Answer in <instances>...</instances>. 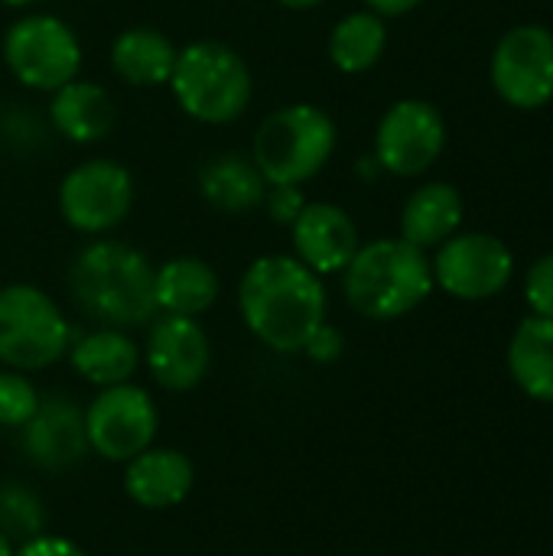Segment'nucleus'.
<instances>
[{
	"label": "nucleus",
	"instance_id": "f8f14e48",
	"mask_svg": "<svg viewBox=\"0 0 553 556\" xmlns=\"http://www.w3.org/2000/svg\"><path fill=\"white\" fill-rule=\"evenodd\" d=\"M492 85L512 108L535 111L553 98V33L548 26H515L492 52Z\"/></svg>",
	"mask_w": 553,
	"mask_h": 556
},
{
	"label": "nucleus",
	"instance_id": "2f4dec72",
	"mask_svg": "<svg viewBox=\"0 0 553 556\" xmlns=\"http://www.w3.org/2000/svg\"><path fill=\"white\" fill-rule=\"evenodd\" d=\"M280 7H287V10H316V7H323L326 0H277Z\"/></svg>",
	"mask_w": 553,
	"mask_h": 556
},
{
	"label": "nucleus",
	"instance_id": "473e14b6",
	"mask_svg": "<svg viewBox=\"0 0 553 556\" xmlns=\"http://www.w3.org/2000/svg\"><path fill=\"white\" fill-rule=\"evenodd\" d=\"M13 551H16V547H13V544H10V541L0 534V556H13Z\"/></svg>",
	"mask_w": 553,
	"mask_h": 556
},
{
	"label": "nucleus",
	"instance_id": "4be33fe9",
	"mask_svg": "<svg viewBox=\"0 0 553 556\" xmlns=\"http://www.w3.org/2000/svg\"><path fill=\"white\" fill-rule=\"evenodd\" d=\"M68 362L95 388H111V384H124V381H130L137 375L140 349L124 329L101 326L95 332H85V336L72 339Z\"/></svg>",
	"mask_w": 553,
	"mask_h": 556
},
{
	"label": "nucleus",
	"instance_id": "aec40b11",
	"mask_svg": "<svg viewBox=\"0 0 553 556\" xmlns=\"http://www.w3.org/2000/svg\"><path fill=\"white\" fill-rule=\"evenodd\" d=\"M463 225V195L450 182H424L401 212V238L420 251L440 248Z\"/></svg>",
	"mask_w": 553,
	"mask_h": 556
},
{
	"label": "nucleus",
	"instance_id": "b1692460",
	"mask_svg": "<svg viewBox=\"0 0 553 556\" xmlns=\"http://www.w3.org/2000/svg\"><path fill=\"white\" fill-rule=\"evenodd\" d=\"M388 46L385 16L372 10H355L342 16L329 33V62L345 75H362L378 65Z\"/></svg>",
	"mask_w": 553,
	"mask_h": 556
},
{
	"label": "nucleus",
	"instance_id": "7c9ffc66",
	"mask_svg": "<svg viewBox=\"0 0 553 556\" xmlns=\"http://www.w3.org/2000/svg\"><path fill=\"white\" fill-rule=\"evenodd\" d=\"M365 3H368V10L378 13V16H404V13L417 10L424 0H365Z\"/></svg>",
	"mask_w": 553,
	"mask_h": 556
},
{
	"label": "nucleus",
	"instance_id": "dca6fc26",
	"mask_svg": "<svg viewBox=\"0 0 553 556\" xmlns=\"http://www.w3.org/2000/svg\"><path fill=\"white\" fill-rule=\"evenodd\" d=\"M23 440H26V453L39 466H46V469L75 466L88 450L85 417L75 410V404L68 397L39 401L36 417L23 427Z\"/></svg>",
	"mask_w": 553,
	"mask_h": 556
},
{
	"label": "nucleus",
	"instance_id": "c85d7f7f",
	"mask_svg": "<svg viewBox=\"0 0 553 556\" xmlns=\"http://www.w3.org/2000/svg\"><path fill=\"white\" fill-rule=\"evenodd\" d=\"M342 352H345V339H342V332H339L336 326H329V323H323V326L306 339V345H303V355H306L310 362H316V365H332L336 358H342Z\"/></svg>",
	"mask_w": 553,
	"mask_h": 556
},
{
	"label": "nucleus",
	"instance_id": "2eb2a0df",
	"mask_svg": "<svg viewBox=\"0 0 553 556\" xmlns=\"http://www.w3.org/2000/svg\"><path fill=\"white\" fill-rule=\"evenodd\" d=\"M196 485V469L186 453L169 446H150L130 463H124V492L137 508L166 511L189 498Z\"/></svg>",
	"mask_w": 553,
	"mask_h": 556
},
{
	"label": "nucleus",
	"instance_id": "a878e982",
	"mask_svg": "<svg viewBox=\"0 0 553 556\" xmlns=\"http://www.w3.org/2000/svg\"><path fill=\"white\" fill-rule=\"evenodd\" d=\"M39 401L42 397H39L36 384L29 381V375L13 371V368L0 371V427L23 430L36 417Z\"/></svg>",
	"mask_w": 553,
	"mask_h": 556
},
{
	"label": "nucleus",
	"instance_id": "6ab92c4d",
	"mask_svg": "<svg viewBox=\"0 0 553 556\" xmlns=\"http://www.w3.org/2000/svg\"><path fill=\"white\" fill-rule=\"evenodd\" d=\"M179 49L169 36L153 26H130L111 42V68L124 85L134 88H160L169 85Z\"/></svg>",
	"mask_w": 553,
	"mask_h": 556
},
{
	"label": "nucleus",
	"instance_id": "39448f33",
	"mask_svg": "<svg viewBox=\"0 0 553 556\" xmlns=\"http://www.w3.org/2000/svg\"><path fill=\"white\" fill-rule=\"evenodd\" d=\"M336 121L306 101L284 104L261 121L251 140V160L267 186H303L336 153Z\"/></svg>",
	"mask_w": 553,
	"mask_h": 556
},
{
	"label": "nucleus",
	"instance_id": "0eeeda50",
	"mask_svg": "<svg viewBox=\"0 0 553 556\" xmlns=\"http://www.w3.org/2000/svg\"><path fill=\"white\" fill-rule=\"evenodd\" d=\"M3 62L23 88L52 94L78 78L81 42L65 20L52 13H26L3 33Z\"/></svg>",
	"mask_w": 553,
	"mask_h": 556
},
{
	"label": "nucleus",
	"instance_id": "393cba45",
	"mask_svg": "<svg viewBox=\"0 0 553 556\" xmlns=\"http://www.w3.org/2000/svg\"><path fill=\"white\" fill-rule=\"evenodd\" d=\"M42 505L39 498L23 489L20 482H7L0 485V534L10 544H26L33 538L42 534Z\"/></svg>",
	"mask_w": 553,
	"mask_h": 556
},
{
	"label": "nucleus",
	"instance_id": "6e6552de",
	"mask_svg": "<svg viewBox=\"0 0 553 556\" xmlns=\"http://www.w3.org/2000/svg\"><path fill=\"white\" fill-rule=\"evenodd\" d=\"M134 208V176L114 160H85L59 182V215L78 235H108Z\"/></svg>",
	"mask_w": 553,
	"mask_h": 556
},
{
	"label": "nucleus",
	"instance_id": "ddd939ff",
	"mask_svg": "<svg viewBox=\"0 0 553 556\" xmlns=\"http://www.w3.org/2000/svg\"><path fill=\"white\" fill-rule=\"evenodd\" d=\"M143 362L163 391L183 394L205 381L212 368V342L199 319L160 316L143 345Z\"/></svg>",
	"mask_w": 553,
	"mask_h": 556
},
{
	"label": "nucleus",
	"instance_id": "4468645a",
	"mask_svg": "<svg viewBox=\"0 0 553 556\" xmlns=\"http://www.w3.org/2000/svg\"><path fill=\"white\" fill-rule=\"evenodd\" d=\"M290 241L293 257L319 277L342 274L362 248L352 215L336 202H306L290 225Z\"/></svg>",
	"mask_w": 553,
	"mask_h": 556
},
{
	"label": "nucleus",
	"instance_id": "f704fd0d",
	"mask_svg": "<svg viewBox=\"0 0 553 556\" xmlns=\"http://www.w3.org/2000/svg\"><path fill=\"white\" fill-rule=\"evenodd\" d=\"M0 127H3V104H0Z\"/></svg>",
	"mask_w": 553,
	"mask_h": 556
},
{
	"label": "nucleus",
	"instance_id": "c756f323",
	"mask_svg": "<svg viewBox=\"0 0 553 556\" xmlns=\"http://www.w3.org/2000/svg\"><path fill=\"white\" fill-rule=\"evenodd\" d=\"M13 556H85V551L68 541V538H59V534H39L26 544H20Z\"/></svg>",
	"mask_w": 553,
	"mask_h": 556
},
{
	"label": "nucleus",
	"instance_id": "7ed1b4c3",
	"mask_svg": "<svg viewBox=\"0 0 553 556\" xmlns=\"http://www.w3.org/2000/svg\"><path fill=\"white\" fill-rule=\"evenodd\" d=\"M342 290L349 306L365 319H401L430 296L433 267L404 238H378L355 251L342 270Z\"/></svg>",
	"mask_w": 553,
	"mask_h": 556
},
{
	"label": "nucleus",
	"instance_id": "1a4fd4ad",
	"mask_svg": "<svg viewBox=\"0 0 553 556\" xmlns=\"http://www.w3.org/2000/svg\"><path fill=\"white\" fill-rule=\"evenodd\" d=\"M81 417L88 450L108 463H130L134 456L153 446L160 430L153 397L130 381L101 388Z\"/></svg>",
	"mask_w": 553,
	"mask_h": 556
},
{
	"label": "nucleus",
	"instance_id": "72a5a7b5",
	"mask_svg": "<svg viewBox=\"0 0 553 556\" xmlns=\"http://www.w3.org/2000/svg\"><path fill=\"white\" fill-rule=\"evenodd\" d=\"M3 3H7V7H16V10H20V7H29L33 0H3Z\"/></svg>",
	"mask_w": 553,
	"mask_h": 556
},
{
	"label": "nucleus",
	"instance_id": "cd10ccee",
	"mask_svg": "<svg viewBox=\"0 0 553 556\" xmlns=\"http://www.w3.org/2000/svg\"><path fill=\"white\" fill-rule=\"evenodd\" d=\"M264 205H267L271 222L287 225V228H290V225L297 222V215L303 212V205H306L303 186H267Z\"/></svg>",
	"mask_w": 553,
	"mask_h": 556
},
{
	"label": "nucleus",
	"instance_id": "5701e85b",
	"mask_svg": "<svg viewBox=\"0 0 553 556\" xmlns=\"http://www.w3.org/2000/svg\"><path fill=\"white\" fill-rule=\"evenodd\" d=\"M508 368L528 397L553 404V319L528 316L515 329L508 345Z\"/></svg>",
	"mask_w": 553,
	"mask_h": 556
},
{
	"label": "nucleus",
	"instance_id": "412c9836",
	"mask_svg": "<svg viewBox=\"0 0 553 556\" xmlns=\"http://www.w3.org/2000/svg\"><path fill=\"white\" fill-rule=\"evenodd\" d=\"M153 293H156V309L163 316L199 319L215 306L222 283L212 264H205L202 257H173L163 267H156Z\"/></svg>",
	"mask_w": 553,
	"mask_h": 556
},
{
	"label": "nucleus",
	"instance_id": "9d476101",
	"mask_svg": "<svg viewBox=\"0 0 553 556\" xmlns=\"http://www.w3.org/2000/svg\"><path fill=\"white\" fill-rule=\"evenodd\" d=\"M447 147V121L424 98L394 101L375 130V160L385 173L424 176Z\"/></svg>",
	"mask_w": 553,
	"mask_h": 556
},
{
	"label": "nucleus",
	"instance_id": "20e7f679",
	"mask_svg": "<svg viewBox=\"0 0 553 556\" xmlns=\"http://www.w3.org/2000/svg\"><path fill=\"white\" fill-rule=\"evenodd\" d=\"M169 91L186 117L222 127L248 111L254 78L248 62L231 46L218 39H196L179 49Z\"/></svg>",
	"mask_w": 553,
	"mask_h": 556
},
{
	"label": "nucleus",
	"instance_id": "9b49d317",
	"mask_svg": "<svg viewBox=\"0 0 553 556\" xmlns=\"http://www.w3.org/2000/svg\"><path fill=\"white\" fill-rule=\"evenodd\" d=\"M433 283L456 300H492L499 296L515 270L508 244L486 231L453 235L433 257Z\"/></svg>",
	"mask_w": 553,
	"mask_h": 556
},
{
	"label": "nucleus",
	"instance_id": "f257e3e1",
	"mask_svg": "<svg viewBox=\"0 0 553 556\" xmlns=\"http://www.w3.org/2000/svg\"><path fill=\"white\" fill-rule=\"evenodd\" d=\"M238 309L261 345L293 355L326 323L329 300L323 277L293 254H264L251 261L238 283Z\"/></svg>",
	"mask_w": 553,
	"mask_h": 556
},
{
	"label": "nucleus",
	"instance_id": "bb28decb",
	"mask_svg": "<svg viewBox=\"0 0 553 556\" xmlns=\"http://www.w3.org/2000/svg\"><path fill=\"white\" fill-rule=\"evenodd\" d=\"M525 300L535 316L553 319V254H544L525 280Z\"/></svg>",
	"mask_w": 553,
	"mask_h": 556
},
{
	"label": "nucleus",
	"instance_id": "f3484780",
	"mask_svg": "<svg viewBox=\"0 0 553 556\" xmlns=\"http://www.w3.org/2000/svg\"><path fill=\"white\" fill-rule=\"evenodd\" d=\"M49 121L55 134H62L72 143L88 147V143H101L114 130L117 111H114L108 88H101L98 81L72 78L52 91Z\"/></svg>",
	"mask_w": 553,
	"mask_h": 556
},
{
	"label": "nucleus",
	"instance_id": "a211bd4d",
	"mask_svg": "<svg viewBox=\"0 0 553 556\" xmlns=\"http://www.w3.org/2000/svg\"><path fill=\"white\" fill-rule=\"evenodd\" d=\"M199 195L225 215H248L264 205L267 179L244 153H218L199 169Z\"/></svg>",
	"mask_w": 553,
	"mask_h": 556
},
{
	"label": "nucleus",
	"instance_id": "f03ea898",
	"mask_svg": "<svg viewBox=\"0 0 553 556\" xmlns=\"http://www.w3.org/2000/svg\"><path fill=\"white\" fill-rule=\"evenodd\" d=\"M156 267L143 251L114 238H95L68 267V290L78 309L108 329L143 326L156 316Z\"/></svg>",
	"mask_w": 553,
	"mask_h": 556
},
{
	"label": "nucleus",
	"instance_id": "423d86ee",
	"mask_svg": "<svg viewBox=\"0 0 553 556\" xmlns=\"http://www.w3.org/2000/svg\"><path fill=\"white\" fill-rule=\"evenodd\" d=\"M75 332L55 300L33 283L0 290V365L13 371H42L68 355Z\"/></svg>",
	"mask_w": 553,
	"mask_h": 556
}]
</instances>
